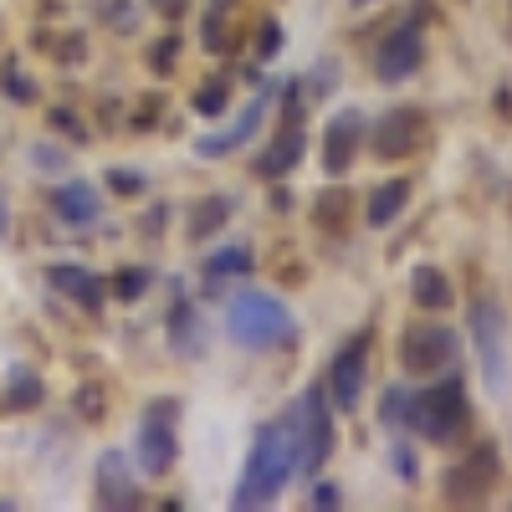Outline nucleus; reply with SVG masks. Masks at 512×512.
I'll return each mask as SVG.
<instances>
[{
  "label": "nucleus",
  "instance_id": "f257e3e1",
  "mask_svg": "<svg viewBox=\"0 0 512 512\" xmlns=\"http://www.w3.org/2000/svg\"><path fill=\"white\" fill-rule=\"evenodd\" d=\"M287 477H292L287 425H262V431H256V441H251V456H246V472H241V482H236L231 507H241V512H246V507H272V502L282 497Z\"/></svg>",
  "mask_w": 512,
  "mask_h": 512
},
{
  "label": "nucleus",
  "instance_id": "f03ea898",
  "mask_svg": "<svg viewBox=\"0 0 512 512\" xmlns=\"http://www.w3.org/2000/svg\"><path fill=\"white\" fill-rule=\"evenodd\" d=\"M466 415H472V410H466V379L461 374H446V379L425 384V390H415L405 400V425L420 441H436V446L461 436Z\"/></svg>",
  "mask_w": 512,
  "mask_h": 512
},
{
  "label": "nucleus",
  "instance_id": "7ed1b4c3",
  "mask_svg": "<svg viewBox=\"0 0 512 512\" xmlns=\"http://www.w3.org/2000/svg\"><path fill=\"white\" fill-rule=\"evenodd\" d=\"M226 333L236 338L241 349H282V344L297 338V323H292L282 297H272V292H241L236 303L226 308Z\"/></svg>",
  "mask_w": 512,
  "mask_h": 512
},
{
  "label": "nucleus",
  "instance_id": "20e7f679",
  "mask_svg": "<svg viewBox=\"0 0 512 512\" xmlns=\"http://www.w3.org/2000/svg\"><path fill=\"white\" fill-rule=\"evenodd\" d=\"M287 446H292V477H313L318 466L328 461L333 451V415H328V395L318 390H303V400H297L287 410Z\"/></svg>",
  "mask_w": 512,
  "mask_h": 512
},
{
  "label": "nucleus",
  "instance_id": "39448f33",
  "mask_svg": "<svg viewBox=\"0 0 512 512\" xmlns=\"http://www.w3.org/2000/svg\"><path fill=\"white\" fill-rule=\"evenodd\" d=\"M175 400H154L139 420V431H134V461H139V472L144 477H164L169 466H175L180 446H175Z\"/></svg>",
  "mask_w": 512,
  "mask_h": 512
},
{
  "label": "nucleus",
  "instance_id": "423d86ee",
  "mask_svg": "<svg viewBox=\"0 0 512 512\" xmlns=\"http://www.w3.org/2000/svg\"><path fill=\"white\" fill-rule=\"evenodd\" d=\"M472 344L482 354V374H487V390L502 400L507 395V318L492 297L472 303Z\"/></svg>",
  "mask_w": 512,
  "mask_h": 512
},
{
  "label": "nucleus",
  "instance_id": "0eeeda50",
  "mask_svg": "<svg viewBox=\"0 0 512 512\" xmlns=\"http://www.w3.org/2000/svg\"><path fill=\"white\" fill-rule=\"evenodd\" d=\"M451 359H456V333L436 328V323L410 328L405 344H400V364L410 374H441V369H451Z\"/></svg>",
  "mask_w": 512,
  "mask_h": 512
},
{
  "label": "nucleus",
  "instance_id": "6e6552de",
  "mask_svg": "<svg viewBox=\"0 0 512 512\" xmlns=\"http://www.w3.org/2000/svg\"><path fill=\"white\" fill-rule=\"evenodd\" d=\"M364 364H369V333H359L349 349H338L333 364H328V390H333V405L338 410H354L359 395H364Z\"/></svg>",
  "mask_w": 512,
  "mask_h": 512
},
{
  "label": "nucleus",
  "instance_id": "1a4fd4ad",
  "mask_svg": "<svg viewBox=\"0 0 512 512\" xmlns=\"http://www.w3.org/2000/svg\"><path fill=\"white\" fill-rule=\"evenodd\" d=\"M420 31L415 26H400V31H390L379 41V52H374V72L384 77V82H405L415 67H420Z\"/></svg>",
  "mask_w": 512,
  "mask_h": 512
},
{
  "label": "nucleus",
  "instance_id": "9d476101",
  "mask_svg": "<svg viewBox=\"0 0 512 512\" xmlns=\"http://www.w3.org/2000/svg\"><path fill=\"white\" fill-rule=\"evenodd\" d=\"M359 139H364V118L349 108V113H338L328 123V134H323V169L338 180V175H349V164L359 154Z\"/></svg>",
  "mask_w": 512,
  "mask_h": 512
},
{
  "label": "nucleus",
  "instance_id": "9b49d317",
  "mask_svg": "<svg viewBox=\"0 0 512 512\" xmlns=\"http://www.w3.org/2000/svg\"><path fill=\"white\" fill-rule=\"evenodd\" d=\"M374 154L379 159H405L415 144H420V113L415 108H390L379 123H374Z\"/></svg>",
  "mask_w": 512,
  "mask_h": 512
},
{
  "label": "nucleus",
  "instance_id": "f8f14e48",
  "mask_svg": "<svg viewBox=\"0 0 512 512\" xmlns=\"http://www.w3.org/2000/svg\"><path fill=\"white\" fill-rule=\"evenodd\" d=\"M98 507H108V512L139 507V487H134V472H128L123 451H103L98 456Z\"/></svg>",
  "mask_w": 512,
  "mask_h": 512
},
{
  "label": "nucleus",
  "instance_id": "ddd939ff",
  "mask_svg": "<svg viewBox=\"0 0 512 512\" xmlns=\"http://www.w3.org/2000/svg\"><path fill=\"white\" fill-rule=\"evenodd\" d=\"M492 477H497V451H492V446H482L466 466L446 472V497H451V502H477V497L492 487Z\"/></svg>",
  "mask_w": 512,
  "mask_h": 512
},
{
  "label": "nucleus",
  "instance_id": "4468645a",
  "mask_svg": "<svg viewBox=\"0 0 512 512\" xmlns=\"http://www.w3.org/2000/svg\"><path fill=\"white\" fill-rule=\"evenodd\" d=\"M262 113H267V93L256 98L251 108H241L231 128H221V134H205V139H195V154H200V159H221V154L241 149V144L256 134V123H262Z\"/></svg>",
  "mask_w": 512,
  "mask_h": 512
},
{
  "label": "nucleus",
  "instance_id": "2eb2a0df",
  "mask_svg": "<svg viewBox=\"0 0 512 512\" xmlns=\"http://www.w3.org/2000/svg\"><path fill=\"white\" fill-rule=\"evenodd\" d=\"M47 282L57 287V292H67L77 308H88V313H98L103 303H108V282L103 277H93L88 267H47Z\"/></svg>",
  "mask_w": 512,
  "mask_h": 512
},
{
  "label": "nucleus",
  "instance_id": "dca6fc26",
  "mask_svg": "<svg viewBox=\"0 0 512 512\" xmlns=\"http://www.w3.org/2000/svg\"><path fill=\"white\" fill-rule=\"evenodd\" d=\"M52 210H57V221H67V226H93L103 216V200H98V190L88 180H67V185L52 190Z\"/></svg>",
  "mask_w": 512,
  "mask_h": 512
},
{
  "label": "nucleus",
  "instance_id": "f3484780",
  "mask_svg": "<svg viewBox=\"0 0 512 512\" xmlns=\"http://www.w3.org/2000/svg\"><path fill=\"white\" fill-rule=\"evenodd\" d=\"M164 328H169V349H175L180 359H195L200 354V313H195V303L185 297L180 282H175V303H169Z\"/></svg>",
  "mask_w": 512,
  "mask_h": 512
},
{
  "label": "nucleus",
  "instance_id": "a211bd4d",
  "mask_svg": "<svg viewBox=\"0 0 512 512\" xmlns=\"http://www.w3.org/2000/svg\"><path fill=\"white\" fill-rule=\"evenodd\" d=\"M303 149H308L303 128H297V118H287V128L277 134V144H272L262 159H256V175H262V180H282L287 169H292L297 159H303Z\"/></svg>",
  "mask_w": 512,
  "mask_h": 512
},
{
  "label": "nucleus",
  "instance_id": "6ab92c4d",
  "mask_svg": "<svg viewBox=\"0 0 512 512\" xmlns=\"http://www.w3.org/2000/svg\"><path fill=\"white\" fill-rule=\"evenodd\" d=\"M405 200H410V180H390V185H379L374 195H369V226H390L400 210H405Z\"/></svg>",
  "mask_w": 512,
  "mask_h": 512
},
{
  "label": "nucleus",
  "instance_id": "aec40b11",
  "mask_svg": "<svg viewBox=\"0 0 512 512\" xmlns=\"http://www.w3.org/2000/svg\"><path fill=\"white\" fill-rule=\"evenodd\" d=\"M410 297L420 308H451V282L436 267H415L410 272Z\"/></svg>",
  "mask_w": 512,
  "mask_h": 512
},
{
  "label": "nucleus",
  "instance_id": "412c9836",
  "mask_svg": "<svg viewBox=\"0 0 512 512\" xmlns=\"http://www.w3.org/2000/svg\"><path fill=\"white\" fill-rule=\"evenodd\" d=\"M246 272H251V246H221V251H210V262H205V282L246 277Z\"/></svg>",
  "mask_w": 512,
  "mask_h": 512
},
{
  "label": "nucleus",
  "instance_id": "4be33fe9",
  "mask_svg": "<svg viewBox=\"0 0 512 512\" xmlns=\"http://www.w3.org/2000/svg\"><path fill=\"white\" fill-rule=\"evenodd\" d=\"M226 216H231V200H226V195L200 200V205H195V216H190V241H205L210 231H221Z\"/></svg>",
  "mask_w": 512,
  "mask_h": 512
},
{
  "label": "nucleus",
  "instance_id": "5701e85b",
  "mask_svg": "<svg viewBox=\"0 0 512 512\" xmlns=\"http://www.w3.org/2000/svg\"><path fill=\"white\" fill-rule=\"evenodd\" d=\"M226 21H231V0H216V11L205 16V41H210V52H231V31H226Z\"/></svg>",
  "mask_w": 512,
  "mask_h": 512
},
{
  "label": "nucleus",
  "instance_id": "b1692460",
  "mask_svg": "<svg viewBox=\"0 0 512 512\" xmlns=\"http://www.w3.org/2000/svg\"><path fill=\"white\" fill-rule=\"evenodd\" d=\"M36 400H41V384H36V374H26V369H11V395H6V405L26 410V405H36Z\"/></svg>",
  "mask_w": 512,
  "mask_h": 512
},
{
  "label": "nucleus",
  "instance_id": "393cba45",
  "mask_svg": "<svg viewBox=\"0 0 512 512\" xmlns=\"http://www.w3.org/2000/svg\"><path fill=\"white\" fill-rule=\"evenodd\" d=\"M226 103H231V93H226V82H205V88L195 93V113H205V118H216V113H226Z\"/></svg>",
  "mask_w": 512,
  "mask_h": 512
},
{
  "label": "nucleus",
  "instance_id": "a878e982",
  "mask_svg": "<svg viewBox=\"0 0 512 512\" xmlns=\"http://www.w3.org/2000/svg\"><path fill=\"white\" fill-rule=\"evenodd\" d=\"M154 277L144 272V267H134V272H118L113 277V297H123V303H134V297H144V287H149Z\"/></svg>",
  "mask_w": 512,
  "mask_h": 512
},
{
  "label": "nucleus",
  "instance_id": "bb28decb",
  "mask_svg": "<svg viewBox=\"0 0 512 512\" xmlns=\"http://www.w3.org/2000/svg\"><path fill=\"white\" fill-rule=\"evenodd\" d=\"M0 82H6V93H11V103H31L36 93H31V77L16 67V62H6V77H0Z\"/></svg>",
  "mask_w": 512,
  "mask_h": 512
},
{
  "label": "nucleus",
  "instance_id": "cd10ccee",
  "mask_svg": "<svg viewBox=\"0 0 512 512\" xmlns=\"http://www.w3.org/2000/svg\"><path fill=\"white\" fill-rule=\"evenodd\" d=\"M175 57H180V41H175V36H164V41H154L149 67H154V72H169V67H175Z\"/></svg>",
  "mask_w": 512,
  "mask_h": 512
},
{
  "label": "nucleus",
  "instance_id": "c85d7f7f",
  "mask_svg": "<svg viewBox=\"0 0 512 512\" xmlns=\"http://www.w3.org/2000/svg\"><path fill=\"white\" fill-rule=\"evenodd\" d=\"M108 185H113L118 195H139V190H144V175H139V169H113Z\"/></svg>",
  "mask_w": 512,
  "mask_h": 512
},
{
  "label": "nucleus",
  "instance_id": "c756f323",
  "mask_svg": "<svg viewBox=\"0 0 512 512\" xmlns=\"http://www.w3.org/2000/svg\"><path fill=\"white\" fill-rule=\"evenodd\" d=\"M405 390H390V395H384V425H405Z\"/></svg>",
  "mask_w": 512,
  "mask_h": 512
},
{
  "label": "nucleus",
  "instance_id": "7c9ffc66",
  "mask_svg": "<svg viewBox=\"0 0 512 512\" xmlns=\"http://www.w3.org/2000/svg\"><path fill=\"white\" fill-rule=\"evenodd\" d=\"M344 497H338V487H328V482H318L313 487V497H308V507H318V512H328V507H338Z\"/></svg>",
  "mask_w": 512,
  "mask_h": 512
},
{
  "label": "nucleus",
  "instance_id": "2f4dec72",
  "mask_svg": "<svg viewBox=\"0 0 512 512\" xmlns=\"http://www.w3.org/2000/svg\"><path fill=\"white\" fill-rule=\"evenodd\" d=\"M256 52H262V57H277V52H282V26H277V21L262 26V47H256Z\"/></svg>",
  "mask_w": 512,
  "mask_h": 512
},
{
  "label": "nucleus",
  "instance_id": "473e14b6",
  "mask_svg": "<svg viewBox=\"0 0 512 512\" xmlns=\"http://www.w3.org/2000/svg\"><path fill=\"white\" fill-rule=\"evenodd\" d=\"M354 6H369V0H354Z\"/></svg>",
  "mask_w": 512,
  "mask_h": 512
}]
</instances>
